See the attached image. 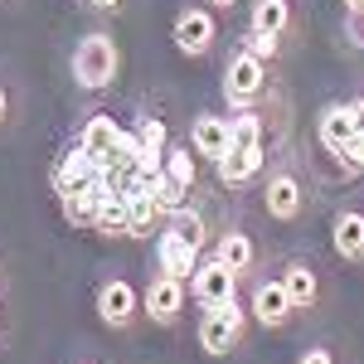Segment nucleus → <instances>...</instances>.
<instances>
[{
  "mask_svg": "<svg viewBox=\"0 0 364 364\" xmlns=\"http://www.w3.org/2000/svg\"><path fill=\"white\" fill-rule=\"evenodd\" d=\"M228 146H233V122L228 117H219V112H199V117H190V151H195L199 161H219Z\"/></svg>",
  "mask_w": 364,
  "mask_h": 364,
  "instance_id": "obj_13",
  "label": "nucleus"
},
{
  "mask_svg": "<svg viewBox=\"0 0 364 364\" xmlns=\"http://www.w3.org/2000/svg\"><path fill=\"white\" fill-rule=\"evenodd\" d=\"M92 170H97V156H87L83 146H73L63 161L54 166V175H49V185H54V195H63V190H73V185H83V180H92Z\"/></svg>",
  "mask_w": 364,
  "mask_h": 364,
  "instance_id": "obj_21",
  "label": "nucleus"
},
{
  "mask_svg": "<svg viewBox=\"0 0 364 364\" xmlns=\"http://www.w3.org/2000/svg\"><path fill=\"white\" fill-rule=\"evenodd\" d=\"M238 272H233V267H224V262H219V257H214V252H209V257H199L195 262V272H190V282H185V287H190V296H195V306H224V301H238Z\"/></svg>",
  "mask_w": 364,
  "mask_h": 364,
  "instance_id": "obj_8",
  "label": "nucleus"
},
{
  "mask_svg": "<svg viewBox=\"0 0 364 364\" xmlns=\"http://www.w3.org/2000/svg\"><path fill=\"white\" fill-rule=\"evenodd\" d=\"M127 195V219H132V238H151V233H161V224H166V209L151 199V190L141 185L136 175H132V185L122 190Z\"/></svg>",
  "mask_w": 364,
  "mask_h": 364,
  "instance_id": "obj_16",
  "label": "nucleus"
},
{
  "mask_svg": "<svg viewBox=\"0 0 364 364\" xmlns=\"http://www.w3.org/2000/svg\"><path fill=\"white\" fill-rule=\"evenodd\" d=\"M306 204H311V190H306V180H301V170L296 166L267 170V180H262V209H267L272 224H296L306 214Z\"/></svg>",
  "mask_w": 364,
  "mask_h": 364,
  "instance_id": "obj_3",
  "label": "nucleus"
},
{
  "mask_svg": "<svg viewBox=\"0 0 364 364\" xmlns=\"http://www.w3.org/2000/svg\"><path fill=\"white\" fill-rule=\"evenodd\" d=\"M87 10H117V5H122V0H83Z\"/></svg>",
  "mask_w": 364,
  "mask_h": 364,
  "instance_id": "obj_32",
  "label": "nucleus"
},
{
  "mask_svg": "<svg viewBox=\"0 0 364 364\" xmlns=\"http://www.w3.org/2000/svg\"><path fill=\"white\" fill-rule=\"evenodd\" d=\"M0 340H5V306H0Z\"/></svg>",
  "mask_w": 364,
  "mask_h": 364,
  "instance_id": "obj_35",
  "label": "nucleus"
},
{
  "mask_svg": "<svg viewBox=\"0 0 364 364\" xmlns=\"http://www.w3.org/2000/svg\"><path fill=\"white\" fill-rule=\"evenodd\" d=\"M136 146H141V156H136V180H151V175H161V161H166V146H170V127H166V117H141L136 122Z\"/></svg>",
  "mask_w": 364,
  "mask_h": 364,
  "instance_id": "obj_15",
  "label": "nucleus"
},
{
  "mask_svg": "<svg viewBox=\"0 0 364 364\" xmlns=\"http://www.w3.org/2000/svg\"><path fill=\"white\" fill-rule=\"evenodd\" d=\"M248 321H257L262 331H287V326L296 321V311H291V301H287V291H282L277 277L252 282V291H248Z\"/></svg>",
  "mask_w": 364,
  "mask_h": 364,
  "instance_id": "obj_9",
  "label": "nucleus"
},
{
  "mask_svg": "<svg viewBox=\"0 0 364 364\" xmlns=\"http://www.w3.org/2000/svg\"><path fill=\"white\" fill-rule=\"evenodd\" d=\"M350 141H355V122H350V107L345 102H326L321 112H316V146L340 161L345 151H350Z\"/></svg>",
  "mask_w": 364,
  "mask_h": 364,
  "instance_id": "obj_14",
  "label": "nucleus"
},
{
  "mask_svg": "<svg viewBox=\"0 0 364 364\" xmlns=\"http://www.w3.org/2000/svg\"><path fill=\"white\" fill-rule=\"evenodd\" d=\"M161 170H166L180 190H195V180H199V156L190 151V146H166V161H161Z\"/></svg>",
  "mask_w": 364,
  "mask_h": 364,
  "instance_id": "obj_24",
  "label": "nucleus"
},
{
  "mask_svg": "<svg viewBox=\"0 0 364 364\" xmlns=\"http://www.w3.org/2000/svg\"><path fill=\"white\" fill-rule=\"evenodd\" d=\"M277 282H282V291H287V301H291L296 316H301V311H316L321 296H326V291H321V272H316V262H306V257H287Z\"/></svg>",
  "mask_w": 364,
  "mask_h": 364,
  "instance_id": "obj_10",
  "label": "nucleus"
},
{
  "mask_svg": "<svg viewBox=\"0 0 364 364\" xmlns=\"http://www.w3.org/2000/svg\"><path fill=\"white\" fill-rule=\"evenodd\" d=\"M345 107H350V122H355V132L364 136V92H360V97H350Z\"/></svg>",
  "mask_w": 364,
  "mask_h": 364,
  "instance_id": "obj_30",
  "label": "nucleus"
},
{
  "mask_svg": "<svg viewBox=\"0 0 364 364\" xmlns=\"http://www.w3.org/2000/svg\"><path fill=\"white\" fill-rule=\"evenodd\" d=\"M170 39H175V49L185 58H209L214 44H219V15L209 5H185L170 20Z\"/></svg>",
  "mask_w": 364,
  "mask_h": 364,
  "instance_id": "obj_5",
  "label": "nucleus"
},
{
  "mask_svg": "<svg viewBox=\"0 0 364 364\" xmlns=\"http://www.w3.org/2000/svg\"><path fill=\"white\" fill-rule=\"evenodd\" d=\"M228 122H233V146H267V127H262V117L252 112V107L233 112Z\"/></svg>",
  "mask_w": 364,
  "mask_h": 364,
  "instance_id": "obj_25",
  "label": "nucleus"
},
{
  "mask_svg": "<svg viewBox=\"0 0 364 364\" xmlns=\"http://www.w3.org/2000/svg\"><path fill=\"white\" fill-rule=\"evenodd\" d=\"M195 336H199V350H204L209 360H224L233 350H243V340H248V306H243V301L209 306L199 316Z\"/></svg>",
  "mask_w": 364,
  "mask_h": 364,
  "instance_id": "obj_2",
  "label": "nucleus"
},
{
  "mask_svg": "<svg viewBox=\"0 0 364 364\" xmlns=\"http://www.w3.org/2000/svg\"><path fill=\"white\" fill-rule=\"evenodd\" d=\"M5 122H10V87L0 83V127H5Z\"/></svg>",
  "mask_w": 364,
  "mask_h": 364,
  "instance_id": "obj_31",
  "label": "nucleus"
},
{
  "mask_svg": "<svg viewBox=\"0 0 364 364\" xmlns=\"http://www.w3.org/2000/svg\"><path fill=\"white\" fill-rule=\"evenodd\" d=\"M92 311H97V321L107 331L127 336V331H136V321H141V291L127 277H107L97 287V296H92Z\"/></svg>",
  "mask_w": 364,
  "mask_h": 364,
  "instance_id": "obj_7",
  "label": "nucleus"
},
{
  "mask_svg": "<svg viewBox=\"0 0 364 364\" xmlns=\"http://www.w3.org/2000/svg\"><path fill=\"white\" fill-rule=\"evenodd\" d=\"M262 166H267V146H228L214 161V175H219L224 190H243L262 175Z\"/></svg>",
  "mask_w": 364,
  "mask_h": 364,
  "instance_id": "obj_11",
  "label": "nucleus"
},
{
  "mask_svg": "<svg viewBox=\"0 0 364 364\" xmlns=\"http://www.w3.org/2000/svg\"><path fill=\"white\" fill-rule=\"evenodd\" d=\"M117 132H122V122H117L112 112H92L83 122V132H78V146H83L87 156H97V161H112Z\"/></svg>",
  "mask_w": 364,
  "mask_h": 364,
  "instance_id": "obj_19",
  "label": "nucleus"
},
{
  "mask_svg": "<svg viewBox=\"0 0 364 364\" xmlns=\"http://www.w3.org/2000/svg\"><path fill=\"white\" fill-rule=\"evenodd\" d=\"M355 10H364V0H345V15H355Z\"/></svg>",
  "mask_w": 364,
  "mask_h": 364,
  "instance_id": "obj_34",
  "label": "nucleus"
},
{
  "mask_svg": "<svg viewBox=\"0 0 364 364\" xmlns=\"http://www.w3.org/2000/svg\"><path fill=\"white\" fill-rule=\"evenodd\" d=\"M190 306V287L180 277H170V272H156V277L146 282V291H141V321H151V326H180V316Z\"/></svg>",
  "mask_w": 364,
  "mask_h": 364,
  "instance_id": "obj_6",
  "label": "nucleus"
},
{
  "mask_svg": "<svg viewBox=\"0 0 364 364\" xmlns=\"http://www.w3.org/2000/svg\"><path fill=\"white\" fill-rule=\"evenodd\" d=\"M291 0H248V29H257V34H272V39H282L287 29H291Z\"/></svg>",
  "mask_w": 364,
  "mask_h": 364,
  "instance_id": "obj_20",
  "label": "nucleus"
},
{
  "mask_svg": "<svg viewBox=\"0 0 364 364\" xmlns=\"http://www.w3.org/2000/svg\"><path fill=\"white\" fill-rule=\"evenodd\" d=\"M92 233L102 238H132V219H127V195H102L97 214H92Z\"/></svg>",
  "mask_w": 364,
  "mask_h": 364,
  "instance_id": "obj_22",
  "label": "nucleus"
},
{
  "mask_svg": "<svg viewBox=\"0 0 364 364\" xmlns=\"http://www.w3.org/2000/svg\"><path fill=\"white\" fill-rule=\"evenodd\" d=\"M68 68H73V83L83 87V92H102V87H112L122 78V44L107 29H92V34H83L73 44Z\"/></svg>",
  "mask_w": 364,
  "mask_h": 364,
  "instance_id": "obj_1",
  "label": "nucleus"
},
{
  "mask_svg": "<svg viewBox=\"0 0 364 364\" xmlns=\"http://www.w3.org/2000/svg\"><path fill=\"white\" fill-rule=\"evenodd\" d=\"M204 257L199 248H190L180 233H170V228H161L156 233V272H170V277H180V282H190V272H195V262Z\"/></svg>",
  "mask_w": 364,
  "mask_h": 364,
  "instance_id": "obj_17",
  "label": "nucleus"
},
{
  "mask_svg": "<svg viewBox=\"0 0 364 364\" xmlns=\"http://www.w3.org/2000/svg\"><path fill=\"white\" fill-rule=\"evenodd\" d=\"M345 39H350L355 49H364V10H355V15H345Z\"/></svg>",
  "mask_w": 364,
  "mask_h": 364,
  "instance_id": "obj_29",
  "label": "nucleus"
},
{
  "mask_svg": "<svg viewBox=\"0 0 364 364\" xmlns=\"http://www.w3.org/2000/svg\"><path fill=\"white\" fill-rule=\"evenodd\" d=\"M238 0H209V10H233Z\"/></svg>",
  "mask_w": 364,
  "mask_h": 364,
  "instance_id": "obj_33",
  "label": "nucleus"
},
{
  "mask_svg": "<svg viewBox=\"0 0 364 364\" xmlns=\"http://www.w3.org/2000/svg\"><path fill=\"white\" fill-rule=\"evenodd\" d=\"M296 364H340V360H336V350H326V345H306L296 355Z\"/></svg>",
  "mask_w": 364,
  "mask_h": 364,
  "instance_id": "obj_28",
  "label": "nucleus"
},
{
  "mask_svg": "<svg viewBox=\"0 0 364 364\" xmlns=\"http://www.w3.org/2000/svg\"><path fill=\"white\" fill-rule=\"evenodd\" d=\"M331 248H336L340 262L364 267V209H355V204H340L336 209V219H331Z\"/></svg>",
  "mask_w": 364,
  "mask_h": 364,
  "instance_id": "obj_12",
  "label": "nucleus"
},
{
  "mask_svg": "<svg viewBox=\"0 0 364 364\" xmlns=\"http://www.w3.org/2000/svg\"><path fill=\"white\" fill-rule=\"evenodd\" d=\"M219 87H224V102L233 107V112L257 107L262 92H267V63L233 44V54H228V63H224V83H219Z\"/></svg>",
  "mask_w": 364,
  "mask_h": 364,
  "instance_id": "obj_4",
  "label": "nucleus"
},
{
  "mask_svg": "<svg viewBox=\"0 0 364 364\" xmlns=\"http://www.w3.org/2000/svg\"><path fill=\"white\" fill-rule=\"evenodd\" d=\"M214 257L224 267H233L238 277H248L252 267H257V243H252V233H243V228H228V233H219V243H214Z\"/></svg>",
  "mask_w": 364,
  "mask_h": 364,
  "instance_id": "obj_18",
  "label": "nucleus"
},
{
  "mask_svg": "<svg viewBox=\"0 0 364 364\" xmlns=\"http://www.w3.org/2000/svg\"><path fill=\"white\" fill-rule=\"evenodd\" d=\"M340 170H345L350 180H355V175H364V136H360V132H355V141H350V151L340 156Z\"/></svg>",
  "mask_w": 364,
  "mask_h": 364,
  "instance_id": "obj_27",
  "label": "nucleus"
},
{
  "mask_svg": "<svg viewBox=\"0 0 364 364\" xmlns=\"http://www.w3.org/2000/svg\"><path fill=\"white\" fill-rule=\"evenodd\" d=\"M238 49H248L252 58L272 63V58L282 54V39H272V34H257V29H243V34H238Z\"/></svg>",
  "mask_w": 364,
  "mask_h": 364,
  "instance_id": "obj_26",
  "label": "nucleus"
},
{
  "mask_svg": "<svg viewBox=\"0 0 364 364\" xmlns=\"http://www.w3.org/2000/svg\"><path fill=\"white\" fill-rule=\"evenodd\" d=\"M161 228H170V233H180V238H185V243H190V248H209V224H204V214H199V209H190V204H180V209H170L166 214V224Z\"/></svg>",
  "mask_w": 364,
  "mask_h": 364,
  "instance_id": "obj_23",
  "label": "nucleus"
}]
</instances>
